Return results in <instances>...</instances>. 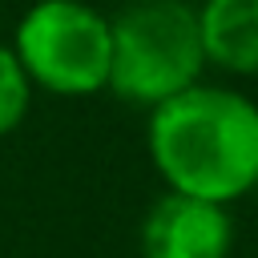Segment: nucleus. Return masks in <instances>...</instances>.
<instances>
[{
	"mask_svg": "<svg viewBox=\"0 0 258 258\" xmlns=\"http://www.w3.org/2000/svg\"><path fill=\"white\" fill-rule=\"evenodd\" d=\"M145 149L165 189L230 206L258 189V101L198 81L149 109Z\"/></svg>",
	"mask_w": 258,
	"mask_h": 258,
	"instance_id": "nucleus-1",
	"label": "nucleus"
},
{
	"mask_svg": "<svg viewBox=\"0 0 258 258\" xmlns=\"http://www.w3.org/2000/svg\"><path fill=\"white\" fill-rule=\"evenodd\" d=\"M109 93L153 109L202 81L206 48L189 0H133L109 16Z\"/></svg>",
	"mask_w": 258,
	"mask_h": 258,
	"instance_id": "nucleus-2",
	"label": "nucleus"
},
{
	"mask_svg": "<svg viewBox=\"0 0 258 258\" xmlns=\"http://www.w3.org/2000/svg\"><path fill=\"white\" fill-rule=\"evenodd\" d=\"M32 89L52 97H97L109 89V16L85 0H36L12 36Z\"/></svg>",
	"mask_w": 258,
	"mask_h": 258,
	"instance_id": "nucleus-3",
	"label": "nucleus"
},
{
	"mask_svg": "<svg viewBox=\"0 0 258 258\" xmlns=\"http://www.w3.org/2000/svg\"><path fill=\"white\" fill-rule=\"evenodd\" d=\"M137 250L141 258H230L234 250L230 206L165 189L161 198L149 202L137 226Z\"/></svg>",
	"mask_w": 258,
	"mask_h": 258,
	"instance_id": "nucleus-4",
	"label": "nucleus"
},
{
	"mask_svg": "<svg viewBox=\"0 0 258 258\" xmlns=\"http://www.w3.org/2000/svg\"><path fill=\"white\" fill-rule=\"evenodd\" d=\"M198 24L206 64L230 77H258V0H202Z\"/></svg>",
	"mask_w": 258,
	"mask_h": 258,
	"instance_id": "nucleus-5",
	"label": "nucleus"
},
{
	"mask_svg": "<svg viewBox=\"0 0 258 258\" xmlns=\"http://www.w3.org/2000/svg\"><path fill=\"white\" fill-rule=\"evenodd\" d=\"M32 93H36V89H32L24 64L16 60L12 44L0 40V137L16 133V129L24 125V117H28V109H32Z\"/></svg>",
	"mask_w": 258,
	"mask_h": 258,
	"instance_id": "nucleus-6",
	"label": "nucleus"
}]
</instances>
